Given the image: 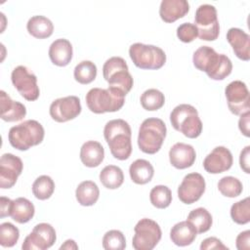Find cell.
<instances>
[{
	"instance_id": "13",
	"label": "cell",
	"mask_w": 250,
	"mask_h": 250,
	"mask_svg": "<svg viewBox=\"0 0 250 250\" xmlns=\"http://www.w3.org/2000/svg\"><path fill=\"white\" fill-rule=\"evenodd\" d=\"M56 239L55 229L50 224L40 223L24 238L21 248L23 250H46L53 246Z\"/></svg>"
},
{
	"instance_id": "24",
	"label": "cell",
	"mask_w": 250,
	"mask_h": 250,
	"mask_svg": "<svg viewBox=\"0 0 250 250\" xmlns=\"http://www.w3.org/2000/svg\"><path fill=\"white\" fill-rule=\"evenodd\" d=\"M197 235L195 228L190 222L182 221L172 227L170 230V238L172 242L177 246H188L190 245Z\"/></svg>"
},
{
	"instance_id": "7",
	"label": "cell",
	"mask_w": 250,
	"mask_h": 250,
	"mask_svg": "<svg viewBox=\"0 0 250 250\" xmlns=\"http://www.w3.org/2000/svg\"><path fill=\"white\" fill-rule=\"evenodd\" d=\"M88 108L97 114L118 111L125 103V96L109 88H92L85 97Z\"/></svg>"
},
{
	"instance_id": "40",
	"label": "cell",
	"mask_w": 250,
	"mask_h": 250,
	"mask_svg": "<svg viewBox=\"0 0 250 250\" xmlns=\"http://www.w3.org/2000/svg\"><path fill=\"white\" fill-rule=\"evenodd\" d=\"M200 249L201 250H210V249L229 250V248L226 245H224L223 242L219 238H217L215 236L205 238L200 244Z\"/></svg>"
},
{
	"instance_id": "23",
	"label": "cell",
	"mask_w": 250,
	"mask_h": 250,
	"mask_svg": "<svg viewBox=\"0 0 250 250\" xmlns=\"http://www.w3.org/2000/svg\"><path fill=\"white\" fill-rule=\"evenodd\" d=\"M104 158V146L97 141H87L80 148V160L89 168L98 167Z\"/></svg>"
},
{
	"instance_id": "27",
	"label": "cell",
	"mask_w": 250,
	"mask_h": 250,
	"mask_svg": "<svg viewBox=\"0 0 250 250\" xmlns=\"http://www.w3.org/2000/svg\"><path fill=\"white\" fill-rule=\"evenodd\" d=\"M27 31L30 35L38 39L48 38L53 34L54 24L44 16H33L26 23Z\"/></svg>"
},
{
	"instance_id": "11",
	"label": "cell",
	"mask_w": 250,
	"mask_h": 250,
	"mask_svg": "<svg viewBox=\"0 0 250 250\" xmlns=\"http://www.w3.org/2000/svg\"><path fill=\"white\" fill-rule=\"evenodd\" d=\"M11 80L14 87L26 101H36L40 95L37 85L36 75L26 66L18 65L11 74Z\"/></svg>"
},
{
	"instance_id": "14",
	"label": "cell",
	"mask_w": 250,
	"mask_h": 250,
	"mask_svg": "<svg viewBox=\"0 0 250 250\" xmlns=\"http://www.w3.org/2000/svg\"><path fill=\"white\" fill-rule=\"evenodd\" d=\"M81 110L80 99L76 96H67L53 101L49 112L55 121L62 123L77 117Z\"/></svg>"
},
{
	"instance_id": "38",
	"label": "cell",
	"mask_w": 250,
	"mask_h": 250,
	"mask_svg": "<svg viewBox=\"0 0 250 250\" xmlns=\"http://www.w3.org/2000/svg\"><path fill=\"white\" fill-rule=\"evenodd\" d=\"M20 238V230L13 224L6 222L0 225V244L3 247H13Z\"/></svg>"
},
{
	"instance_id": "42",
	"label": "cell",
	"mask_w": 250,
	"mask_h": 250,
	"mask_svg": "<svg viewBox=\"0 0 250 250\" xmlns=\"http://www.w3.org/2000/svg\"><path fill=\"white\" fill-rule=\"evenodd\" d=\"M250 155V146H245L241 152H240V156H239V164H240V168L246 173L249 174L250 173V169H249V156Z\"/></svg>"
},
{
	"instance_id": "36",
	"label": "cell",
	"mask_w": 250,
	"mask_h": 250,
	"mask_svg": "<svg viewBox=\"0 0 250 250\" xmlns=\"http://www.w3.org/2000/svg\"><path fill=\"white\" fill-rule=\"evenodd\" d=\"M230 217L238 225H245L250 222L249 197L233 203L230 207Z\"/></svg>"
},
{
	"instance_id": "28",
	"label": "cell",
	"mask_w": 250,
	"mask_h": 250,
	"mask_svg": "<svg viewBox=\"0 0 250 250\" xmlns=\"http://www.w3.org/2000/svg\"><path fill=\"white\" fill-rule=\"evenodd\" d=\"M100 196V189L97 184L93 181L81 182L75 190V197L78 203L82 206L94 205Z\"/></svg>"
},
{
	"instance_id": "33",
	"label": "cell",
	"mask_w": 250,
	"mask_h": 250,
	"mask_svg": "<svg viewBox=\"0 0 250 250\" xmlns=\"http://www.w3.org/2000/svg\"><path fill=\"white\" fill-rule=\"evenodd\" d=\"M74 79L80 84H89L97 76V66L91 61H82L74 67Z\"/></svg>"
},
{
	"instance_id": "22",
	"label": "cell",
	"mask_w": 250,
	"mask_h": 250,
	"mask_svg": "<svg viewBox=\"0 0 250 250\" xmlns=\"http://www.w3.org/2000/svg\"><path fill=\"white\" fill-rule=\"evenodd\" d=\"M73 55L71 43L64 38L56 39L49 48V58L51 62L58 66L67 65Z\"/></svg>"
},
{
	"instance_id": "18",
	"label": "cell",
	"mask_w": 250,
	"mask_h": 250,
	"mask_svg": "<svg viewBox=\"0 0 250 250\" xmlns=\"http://www.w3.org/2000/svg\"><path fill=\"white\" fill-rule=\"evenodd\" d=\"M196 152L192 146L185 143H176L169 150V160L177 169L191 167L195 161Z\"/></svg>"
},
{
	"instance_id": "3",
	"label": "cell",
	"mask_w": 250,
	"mask_h": 250,
	"mask_svg": "<svg viewBox=\"0 0 250 250\" xmlns=\"http://www.w3.org/2000/svg\"><path fill=\"white\" fill-rule=\"evenodd\" d=\"M128 65L121 57H111L103 66V75L109 89L126 96L132 89L134 80L128 71Z\"/></svg>"
},
{
	"instance_id": "2",
	"label": "cell",
	"mask_w": 250,
	"mask_h": 250,
	"mask_svg": "<svg viewBox=\"0 0 250 250\" xmlns=\"http://www.w3.org/2000/svg\"><path fill=\"white\" fill-rule=\"evenodd\" d=\"M131 127L123 119L109 120L104 128V137L112 156L118 160H126L132 153Z\"/></svg>"
},
{
	"instance_id": "44",
	"label": "cell",
	"mask_w": 250,
	"mask_h": 250,
	"mask_svg": "<svg viewBox=\"0 0 250 250\" xmlns=\"http://www.w3.org/2000/svg\"><path fill=\"white\" fill-rule=\"evenodd\" d=\"M0 204H1V211H0V218H5L11 215V209L13 200H11L8 197L1 196L0 198Z\"/></svg>"
},
{
	"instance_id": "30",
	"label": "cell",
	"mask_w": 250,
	"mask_h": 250,
	"mask_svg": "<svg viewBox=\"0 0 250 250\" xmlns=\"http://www.w3.org/2000/svg\"><path fill=\"white\" fill-rule=\"evenodd\" d=\"M188 221L192 224L197 233H204L208 231L213 224L212 215L203 207H198L189 212Z\"/></svg>"
},
{
	"instance_id": "26",
	"label": "cell",
	"mask_w": 250,
	"mask_h": 250,
	"mask_svg": "<svg viewBox=\"0 0 250 250\" xmlns=\"http://www.w3.org/2000/svg\"><path fill=\"white\" fill-rule=\"evenodd\" d=\"M35 213L33 203L25 197H18L13 200L11 217L19 224H25L29 222Z\"/></svg>"
},
{
	"instance_id": "6",
	"label": "cell",
	"mask_w": 250,
	"mask_h": 250,
	"mask_svg": "<svg viewBox=\"0 0 250 250\" xmlns=\"http://www.w3.org/2000/svg\"><path fill=\"white\" fill-rule=\"evenodd\" d=\"M170 122L175 130L189 139H195L202 132V122L197 109L191 104H182L170 113Z\"/></svg>"
},
{
	"instance_id": "20",
	"label": "cell",
	"mask_w": 250,
	"mask_h": 250,
	"mask_svg": "<svg viewBox=\"0 0 250 250\" xmlns=\"http://www.w3.org/2000/svg\"><path fill=\"white\" fill-rule=\"evenodd\" d=\"M1 119L7 122H15L23 119L26 115V107L23 104L13 101L5 91H0Z\"/></svg>"
},
{
	"instance_id": "5",
	"label": "cell",
	"mask_w": 250,
	"mask_h": 250,
	"mask_svg": "<svg viewBox=\"0 0 250 250\" xmlns=\"http://www.w3.org/2000/svg\"><path fill=\"white\" fill-rule=\"evenodd\" d=\"M167 133V128L160 118L150 117L143 121L139 129L138 146L147 154H154L162 146Z\"/></svg>"
},
{
	"instance_id": "39",
	"label": "cell",
	"mask_w": 250,
	"mask_h": 250,
	"mask_svg": "<svg viewBox=\"0 0 250 250\" xmlns=\"http://www.w3.org/2000/svg\"><path fill=\"white\" fill-rule=\"evenodd\" d=\"M198 36L197 28L194 23L184 22L177 28V37L184 43H189Z\"/></svg>"
},
{
	"instance_id": "4",
	"label": "cell",
	"mask_w": 250,
	"mask_h": 250,
	"mask_svg": "<svg viewBox=\"0 0 250 250\" xmlns=\"http://www.w3.org/2000/svg\"><path fill=\"white\" fill-rule=\"evenodd\" d=\"M45 131L43 126L34 119L25 120L9 130L8 140L11 146L19 150H27L42 143Z\"/></svg>"
},
{
	"instance_id": "35",
	"label": "cell",
	"mask_w": 250,
	"mask_h": 250,
	"mask_svg": "<svg viewBox=\"0 0 250 250\" xmlns=\"http://www.w3.org/2000/svg\"><path fill=\"white\" fill-rule=\"evenodd\" d=\"M218 189L224 196L233 198L241 194L243 186L237 178L232 176H226L218 182Z\"/></svg>"
},
{
	"instance_id": "17",
	"label": "cell",
	"mask_w": 250,
	"mask_h": 250,
	"mask_svg": "<svg viewBox=\"0 0 250 250\" xmlns=\"http://www.w3.org/2000/svg\"><path fill=\"white\" fill-rule=\"evenodd\" d=\"M232 162V154L229 148L216 146L203 160V168L210 174H220L229 170Z\"/></svg>"
},
{
	"instance_id": "34",
	"label": "cell",
	"mask_w": 250,
	"mask_h": 250,
	"mask_svg": "<svg viewBox=\"0 0 250 250\" xmlns=\"http://www.w3.org/2000/svg\"><path fill=\"white\" fill-rule=\"evenodd\" d=\"M149 200L154 207L158 209H165L172 202L171 189L163 185L155 186L149 192Z\"/></svg>"
},
{
	"instance_id": "43",
	"label": "cell",
	"mask_w": 250,
	"mask_h": 250,
	"mask_svg": "<svg viewBox=\"0 0 250 250\" xmlns=\"http://www.w3.org/2000/svg\"><path fill=\"white\" fill-rule=\"evenodd\" d=\"M249 118H250V111H247L240 115V118L238 120V128L240 132L245 136L249 137Z\"/></svg>"
},
{
	"instance_id": "31",
	"label": "cell",
	"mask_w": 250,
	"mask_h": 250,
	"mask_svg": "<svg viewBox=\"0 0 250 250\" xmlns=\"http://www.w3.org/2000/svg\"><path fill=\"white\" fill-rule=\"evenodd\" d=\"M55 190V183L47 175L39 176L32 184V193L39 200H46L52 196Z\"/></svg>"
},
{
	"instance_id": "41",
	"label": "cell",
	"mask_w": 250,
	"mask_h": 250,
	"mask_svg": "<svg viewBox=\"0 0 250 250\" xmlns=\"http://www.w3.org/2000/svg\"><path fill=\"white\" fill-rule=\"evenodd\" d=\"M236 248L238 250H249L250 248V230H244L240 232L235 240Z\"/></svg>"
},
{
	"instance_id": "29",
	"label": "cell",
	"mask_w": 250,
	"mask_h": 250,
	"mask_svg": "<svg viewBox=\"0 0 250 250\" xmlns=\"http://www.w3.org/2000/svg\"><path fill=\"white\" fill-rule=\"evenodd\" d=\"M100 181L102 185L108 189H116L124 182V174L121 168L115 165H107L100 172Z\"/></svg>"
},
{
	"instance_id": "21",
	"label": "cell",
	"mask_w": 250,
	"mask_h": 250,
	"mask_svg": "<svg viewBox=\"0 0 250 250\" xmlns=\"http://www.w3.org/2000/svg\"><path fill=\"white\" fill-rule=\"evenodd\" d=\"M189 10L187 0H162L159 7V16L165 22H174L185 17Z\"/></svg>"
},
{
	"instance_id": "10",
	"label": "cell",
	"mask_w": 250,
	"mask_h": 250,
	"mask_svg": "<svg viewBox=\"0 0 250 250\" xmlns=\"http://www.w3.org/2000/svg\"><path fill=\"white\" fill-rule=\"evenodd\" d=\"M132 245L135 250H152L161 239L159 225L148 218L141 219L134 228Z\"/></svg>"
},
{
	"instance_id": "8",
	"label": "cell",
	"mask_w": 250,
	"mask_h": 250,
	"mask_svg": "<svg viewBox=\"0 0 250 250\" xmlns=\"http://www.w3.org/2000/svg\"><path fill=\"white\" fill-rule=\"evenodd\" d=\"M129 56L141 69H159L166 62L165 52L154 45L134 43L129 48Z\"/></svg>"
},
{
	"instance_id": "1",
	"label": "cell",
	"mask_w": 250,
	"mask_h": 250,
	"mask_svg": "<svg viewBox=\"0 0 250 250\" xmlns=\"http://www.w3.org/2000/svg\"><path fill=\"white\" fill-rule=\"evenodd\" d=\"M193 65L206 72L213 80H224L232 70L231 61L225 54H218L212 47L201 46L192 56Z\"/></svg>"
},
{
	"instance_id": "15",
	"label": "cell",
	"mask_w": 250,
	"mask_h": 250,
	"mask_svg": "<svg viewBox=\"0 0 250 250\" xmlns=\"http://www.w3.org/2000/svg\"><path fill=\"white\" fill-rule=\"evenodd\" d=\"M206 184L199 173L186 175L178 188V197L185 204H192L200 199L205 191Z\"/></svg>"
},
{
	"instance_id": "19",
	"label": "cell",
	"mask_w": 250,
	"mask_h": 250,
	"mask_svg": "<svg viewBox=\"0 0 250 250\" xmlns=\"http://www.w3.org/2000/svg\"><path fill=\"white\" fill-rule=\"evenodd\" d=\"M227 40L232 47L234 55L242 60H250V36L237 27H231L227 32Z\"/></svg>"
},
{
	"instance_id": "45",
	"label": "cell",
	"mask_w": 250,
	"mask_h": 250,
	"mask_svg": "<svg viewBox=\"0 0 250 250\" xmlns=\"http://www.w3.org/2000/svg\"><path fill=\"white\" fill-rule=\"evenodd\" d=\"M60 249H61V250H62V249H68V250H69V249H78V245L76 244V242H75L74 240H72V239H67V240L64 241L63 244L61 245Z\"/></svg>"
},
{
	"instance_id": "37",
	"label": "cell",
	"mask_w": 250,
	"mask_h": 250,
	"mask_svg": "<svg viewBox=\"0 0 250 250\" xmlns=\"http://www.w3.org/2000/svg\"><path fill=\"white\" fill-rule=\"evenodd\" d=\"M103 247L106 250H123L126 247V239L122 231L110 229L103 237Z\"/></svg>"
},
{
	"instance_id": "12",
	"label": "cell",
	"mask_w": 250,
	"mask_h": 250,
	"mask_svg": "<svg viewBox=\"0 0 250 250\" xmlns=\"http://www.w3.org/2000/svg\"><path fill=\"white\" fill-rule=\"evenodd\" d=\"M225 95L229 109L235 115H241L250 109L249 91L246 84L240 80H234L228 84Z\"/></svg>"
},
{
	"instance_id": "25",
	"label": "cell",
	"mask_w": 250,
	"mask_h": 250,
	"mask_svg": "<svg viewBox=\"0 0 250 250\" xmlns=\"http://www.w3.org/2000/svg\"><path fill=\"white\" fill-rule=\"evenodd\" d=\"M131 180L137 185H145L151 181L154 169L151 163L146 159H137L129 167Z\"/></svg>"
},
{
	"instance_id": "32",
	"label": "cell",
	"mask_w": 250,
	"mask_h": 250,
	"mask_svg": "<svg viewBox=\"0 0 250 250\" xmlns=\"http://www.w3.org/2000/svg\"><path fill=\"white\" fill-rule=\"evenodd\" d=\"M141 104L144 109L154 111L161 108L165 103L164 94L157 89H147L141 96Z\"/></svg>"
},
{
	"instance_id": "9",
	"label": "cell",
	"mask_w": 250,
	"mask_h": 250,
	"mask_svg": "<svg viewBox=\"0 0 250 250\" xmlns=\"http://www.w3.org/2000/svg\"><path fill=\"white\" fill-rule=\"evenodd\" d=\"M194 25L198 37L204 41H214L219 37L220 24L215 6L210 4L200 5L194 16Z\"/></svg>"
},
{
	"instance_id": "16",
	"label": "cell",
	"mask_w": 250,
	"mask_h": 250,
	"mask_svg": "<svg viewBox=\"0 0 250 250\" xmlns=\"http://www.w3.org/2000/svg\"><path fill=\"white\" fill-rule=\"evenodd\" d=\"M22 169L23 164L20 157L12 153H4L0 158V188L14 187Z\"/></svg>"
}]
</instances>
